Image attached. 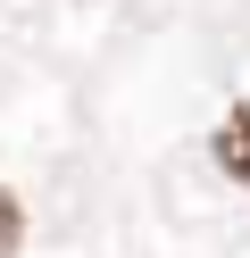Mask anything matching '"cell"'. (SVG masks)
<instances>
[{
    "label": "cell",
    "instance_id": "2",
    "mask_svg": "<svg viewBox=\"0 0 250 258\" xmlns=\"http://www.w3.org/2000/svg\"><path fill=\"white\" fill-rule=\"evenodd\" d=\"M17 233H25V217H17V200H9V191H0V258L17 250Z\"/></svg>",
    "mask_w": 250,
    "mask_h": 258
},
{
    "label": "cell",
    "instance_id": "1",
    "mask_svg": "<svg viewBox=\"0 0 250 258\" xmlns=\"http://www.w3.org/2000/svg\"><path fill=\"white\" fill-rule=\"evenodd\" d=\"M217 167H225L233 183H250V100L233 108L225 125H217Z\"/></svg>",
    "mask_w": 250,
    "mask_h": 258
}]
</instances>
